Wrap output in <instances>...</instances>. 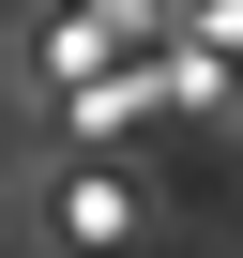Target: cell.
Listing matches in <instances>:
<instances>
[{
  "label": "cell",
  "instance_id": "6da1fadb",
  "mask_svg": "<svg viewBox=\"0 0 243 258\" xmlns=\"http://www.w3.org/2000/svg\"><path fill=\"white\" fill-rule=\"evenodd\" d=\"M61 228L76 243H122V182H61Z\"/></svg>",
  "mask_w": 243,
  "mask_h": 258
}]
</instances>
